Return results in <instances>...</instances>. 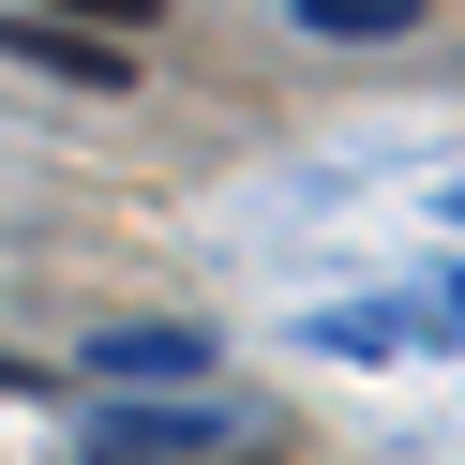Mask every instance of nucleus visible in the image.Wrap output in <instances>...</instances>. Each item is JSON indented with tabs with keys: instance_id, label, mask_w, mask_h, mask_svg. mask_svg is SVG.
<instances>
[{
	"instance_id": "obj_1",
	"label": "nucleus",
	"mask_w": 465,
	"mask_h": 465,
	"mask_svg": "<svg viewBox=\"0 0 465 465\" xmlns=\"http://www.w3.org/2000/svg\"><path fill=\"white\" fill-rule=\"evenodd\" d=\"M121 435V465H211L241 420H195V405H135V420H105Z\"/></svg>"
},
{
	"instance_id": "obj_2",
	"label": "nucleus",
	"mask_w": 465,
	"mask_h": 465,
	"mask_svg": "<svg viewBox=\"0 0 465 465\" xmlns=\"http://www.w3.org/2000/svg\"><path fill=\"white\" fill-rule=\"evenodd\" d=\"M15 61H45L61 91H121V45H61V31H31V15H15Z\"/></svg>"
},
{
	"instance_id": "obj_3",
	"label": "nucleus",
	"mask_w": 465,
	"mask_h": 465,
	"mask_svg": "<svg viewBox=\"0 0 465 465\" xmlns=\"http://www.w3.org/2000/svg\"><path fill=\"white\" fill-rule=\"evenodd\" d=\"M195 345H165V331H121V345H91V375H181Z\"/></svg>"
},
{
	"instance_id": "obj_4",
	"label": "nucleus",
	"mask_w": 465,
	"mask_h": 465,
	"mask_svg": "<svg viewBox=\"0 0 465 465\" xmlns=\"http://www.w3.org/2000/svg\"><path fill=\"white\" fill-rule=\"evenodd\" d=\"M315 31H405V0H315Z\"/></svg>"
},
{
	"instance_id": "obj_5",
	"label": "nucleus",
	"mask_w": 465,
	"mask_h": 465,
	"mask_svg": "<svg viewBox=\"0 0 465 465\" xmlns=\"http://www.w3.org/2000/svg\"><path fill=\"white\" fill-rule=\"evenodd\" d=\"M75 15H105V31H151V15H165V0H75Z\"/></svg>"
}]
</instances>
